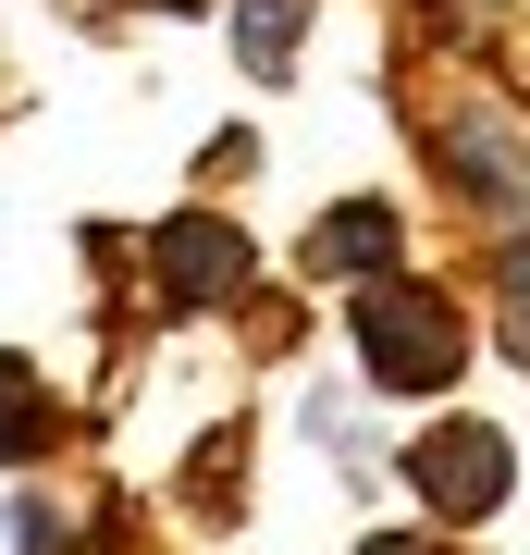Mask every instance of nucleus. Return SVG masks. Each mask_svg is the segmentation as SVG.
<instances>
[{
	"mask_svg": "<svg viewBox=\"0 0 530 555\" xmlns=\"http://www.w3.org/2000/svg\"><path fill=\"white\" fill-rule=\"evenodd\" d=\"M408 481L444 518H493L506 506V433H493V420H432V433L408 444Z\"/></svg>",
	"mask_w": 530,
	"mask_h": 555,
	"instance_id": "obj_2",
	"label": "nucleus"
},
{
	"mask_svg": "<svg viewBox=\"0 0 530 555\" xmlns=\"http://www.w3.org/2000/svg\"><path fill=\"white\" fill-rule=\"evenodd\" d=\"M309 259H321V272H395V210H371V198L334 210V222L309 235Z\"/></svg>",
	"mask_w": 530,
	"mask_h": 555,
	"instance_id": "obj_5",
	"label": "nucleus"
},
{
	"mask_svg": "<svg viewBox=\"0 0 530 555\" xmlns=\"http://www.w3.org/2000/svg\"><path fill=\"white\" fill-rule=\"evenodd\" d=\"M358 358H371L383 396H432L456 383V358H469V321H456L444 284H358Z\"/></svg>",
	"mask_w": 530,
	"mask_h": 555,
	"instance_id": "obj_1",
	"label": "nucleus"
},
{
	"mask_svg": "<svg viewBox=\"0 0 530 555\" xmlns=\"http://www.w3.org/2000/svg\"><path fill=\"white\" fill-rule=\"evenodd\" d=\"M38 444H50V383L25 358H0V469H25Z\"/></svg>",
	"mask_w": 530,
	"mask_h": 555,
	"instance_id": "obj_6",
	"label": "nucleus"
},
{
	"mask_svg": "<svg viewBox=\"0 0 530 555\" xmlns=\"http://www.w3.org/2000/svg\"><path fill=\"white\" fill-rule=\"evenodd\" d=\"M358 555H432V543H408V531H383V543H358Z\"/></svg>",
	"mask_w": 530,
	"mask_h": 555,
	"instance_id": "obj_9",
	"label": "nucleus"
},
{
	"mask_svg": "<svg viewBox=\"0 0 530 555\" xmlns=\"http://www.w3.org/2000/svg\"><path fill=\"white\" fill-rule=\"evenodd\" d=\"M148 272L173 284L185 309H222V297L247 284V235H235V222H210V210H185V222H160V235H148Z\"/></svg>",
	"mask_w": 530,
	"mask_h": 555,
	"instance_id": "obj_3",
	"label": "nucleus"
},
{
	"mask_svg": "<svg viewBox=\"0 0 530 555\" xmlns=\"http://www.w3.org/2000/svg\"><path fill=\"white\" fill-rule=\"evenodd\" d=\"M148 13H197V0H148Z\"/></svg>",
	"mask_w": 530,
	"mask_h": 555,
	"instance_id": "obj_10",
	"label": "nucleus"
},
{
	"mask_svg": "<svg viewBox=\"0 0 530 555\" xmlns=\"http://www.w3.org/2000/svg\"><path fill=\"white\" fill-rule=\"evenodd\" d=\"M444 173H456V198H481V210H518V198H530V160H518V137H506L493 112L444 124Z\"/></svg>",
	"mask_w": 530,
	"mask_h": 555,
	"instance_id": "obj_4",
	"label": "nucleus"
},
{
	"mask_svg": "<svg viewBox=\"0 0 530 555\" xmlns=\"http://www.w3.org/2000/svg\"><path fill=\"white\" fill-rule=\"evenodd\" d=\"M296 25H309V0H235V50H247V75H284V62H296Z\"/></svg>",
	"mask_w": 530,
	"mask_h": 555,
	"instance_id": "obj_7",
	"label": "nucleus"
},
{
	"mask_svg": "<svg viewBox=\"0 0 530 555\" xmlns=\"http://www.w3.org/2000/svg\"><path fill=\"white\" fill-rule=\"evenodd\" d=\"M493 334H506V358H530V235L506 247V284H493Z\"/></svg>",
	"mask_w": 530,
	"mask_h": 555,
	"instance_id": "obj_8",
	"label": "nucleus"
}]
</instances>
